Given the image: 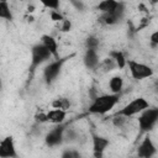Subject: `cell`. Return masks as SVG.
Here are the masks:
<instances>
[{
  "mask_svg": "<svg viewBox=\"0 0 158 158\" xmlns=\"http://www.w3.org/2000/svg\"><path fill=\"white\" fill-rule=\"evenodd\" d=\"M120 100V94H104L94 98L88 111L94 115H105L110 112Z\"/></svg>",
  "mask_w": 158,
  "mask_h": 158,
  "instance_id": "6da1fadb",
  "label": "cell"
},
{
  "mask_svg": "<svg viewBox=\"0 0 158 158\" xmlns=\"http://www.w3.org/2000/svg\"><path fill=\"white\" fill-rule=\"evenodd\" d=\"M52 58V54L51 52L41 43H36L31 47V62H30V65H28V74L32 77L36 72V69L44 62H47L48 59Z\"/></svg>",
  "mask_w": 158,
  "mask_h": 158,
  "instance_id": "7a4b0ae2",
  "label": "cell"
},
{
  "mask_svg": "<svg viewBox=\"0 0 158 158\" xmlns=\"http://www.w3.org/2000/svg\"><path fill=\"white\" fill-rule=\"evenodd\" d=\"M72 57H73V54L65 56V57H60L58 59H53L52 62H49L44 67V69H43V79H44V83L47 85H51L53 81H56V79L58 78V75L62 72V68H63L64 63L68 59H70Z\"/></svg>",
  "mask_w": 158,
  "mask_h": 158,
  "instance_id": "3957f363",
  "label": "cell"
},
{
  "mask_svg": "<svg viewBox=\"0 0 158 158\" xmlns=\"http://www.w3.org/2000/svg\"><path fill=\"white\" fill-rule=\"evenodd\" d=\"M149 106V102L144 99V98H136L133 100H131L128 104H126L122 109H120L115 115L117 116H123L126 118H130L135 115L142 114L144 110H147Z\"/></svg>",
  "mask_w": 158,
  "mask_h": 158,
  "instance_id": "277c9868",
  "label": "cell"
},
{
  "mask_svg": "<svg viewBox=\"0 0 158 158\" xmlns=\"http://www.w3.org/2000/svg\"><path fill=\"white\" fill-rule=\"evenodd\" d=\"M137 122H138V128L141 133L149 132L158 122V106L148 107L142 114H139Z\"/></svg>",
  "mask_w": 158,
  "mask_h": 158,
  "instance_id": "5b68a950",
  "label": "cell"
},
{
  "mask_svg": "<svg viewBox=\"0 0 158 158\" xmlns=\"http://www.w3.org/2000/svg\"><path fill=\"white\" fill-rule=\"evenodd\" d=\"M127 68L130 70L131 77L135 80H144L147 78L153 77V74H154L153 69L149 65L137 62V60H133V59H127Z\"/></svg>",
  "mask_w": 158,
  "mask_h": 158,
  "instance_id": "8992f818",
  "label": "cell"
},
{
  "mask_svg": "<svg viewBox=\"0 0 158 158\" xmlns=\"http://www.w3.org/2000/svg\"><path fill=\"white\" fill-rule=\"evenodd\" d=\"M64 133H65V125H56L53 128H51L47 135L44 136V143L48 147H57L62 144L64 139Z\"/></svg>",
  "mask_w": 158,
  "mask_h": 158,
  "instance_id": "52a82bcc",
  "label": "cell"
},
{
  "mask_svg": "<svg viewBox=\"0 0 158 158\" xmlns=\"http://www.w3.org/2000/svg\"><path fill=\"white\" fill-rule=\"evenodd\" d=\"M156 153H157V147L153 139L151 138L149 135L144 136V138L137 147V157L138 158H153Z\"/></svg>",
  "mask_w": 158,
  "mask_h": 158,
  "instance_id": "ba28073f",
  "label": "cell"
},
{
  "mask_svg": "<svg viewBox=\"0 0 158 158\" xmlns=\"http://www.w3.org/2000/svg\"><path fill=\"white\" fill-rule=\"evenodd\" d=\"M0 158H20L12 136H6L0 142Z\"/></svg>",
  "mask_w": 158,
  "mask_h": 158,
  "instance_id": "9c48e42d",
  "label": "cell"
},
{
  "mask_svg": "<svg viewBox=\"0 0 158 158\" xmlns=\"http://www.w3.org/2000/svg\"><path fill=\"white\" fill-rule=\"evenodd\" d=\"M91 142H93V156H94V158H102L105 149L110 144V141L104 136L93 133L91 135Z\"/></svg>",
  "mask_w": 158,
  "mask_h": 158,
  "instance_id": "30bf717a",
  "label": "cell"
},
{
  "mask_svg": "<svg viewBox=\"0 0 158 158\" xmlns=\"http://www.w3.org/2000/svg\"><path fill=\"white\" fill-rule=\"evenodd\" d=\"M125 14V4L121 2L120 7L115 11V12H110V14H101V16L99 17V21L106 26H111V25H116L117 22H120L123 17Z\"/></svg>",
  "mask_w": 158,
  "mask_h": 158,
  "instance_id": "8fae6325",
  "label": "cell"
},
{
  "mask_svg": "<svg viewBox=\"0 0 158 158\" xmlns=\"http://www.w3.org/2000/svg\"><path fill=\"white\" fill-rule=\"evenodd\" d=\"M83 62H84V65L88 69H90V70L98 69L99 64H100L98 49H85V53H84V57H83Z\"/></svg>",
  "mask_w": 158,
  "mask_h": 158,
  "instance_id": "7c38bea8",
  "label": "cell"
},
{
  "mask_svg": "<svg viewBox=\"0 0 158 158\" xmlns=\"http://www.w3.org/2000/svg\"><path fill=\"white\" fill-rule=\"evenodd\" d=\"M40 42L51 52V54H52V57L54 59L60 58L59 57V52H58V43H57V41H56L54 37H52L49 35H42Z\"/></svg>",
  "mask_w": 158,
  "mask_h": 158,
  "instance_id": "4fadbf2b",
  "label": "cell"
},
{
  "mask_svg": "<svg viewBox=\"0 0 158 158\" xmlns=\"http://www.w3.org/2000/svg\"><path fill=\"white\" fill-rule=\"evenodd\" d=\"M46 115H47V122L53 125H62L65 121L67 111L59 109H52L48 112H46Z\"/></svg>",
  "mask_w": 158,
  "mask_h": 158,
  "instance_id": "5bb4252c",
  "label": "cell"
},
{
  "mask_svg": "<svg viewBox=\"0 0 158 158\" xmlns=\"http://www.w3.org/2000/svg\"><path fill=\"white\" fill-rule=\"evenodd\" d=\"M121 2L120 1H114V0H104L100 1L98 4V10L101 14H110V12H115L118 7H120Z\"/></svg>",
  "mask_w": 158,
  "mask_h": 158,
  "instance_id": "9a60e30c",
  "label": "cell"
},
{
  "mask_svg": "<svg viewBox=\"0 0 158 158\" xmlns=\"http://www.w3.org/2000/svg\"><path fill=\"white\" fill-rule=\"evenodd\" d=\"M123 88V79L120 75H114L109 80V89L111 90V94H120Z\"/></svg>",
  "mask_w": 158,
  "mask_h": 158,
  "instance_id": "2e32d148",
  "label": "cell"
},
{
  "mask_svg": "<svg viewBox=\"0 0 158 158\" xmlns=\"http://www.w3.org/2000/svg\"><path fill=\"white\" fill-rule=\"evenodd\" d=\"M109 57H111L115 60V63L117 64L118 69H123L125 67H127V59H126L123 52H121L118 49H115V51H111L109 53Z\"/></svg>",
  "mask_w": 158,
  "mask_h": 158,
  "instance_id": "e0dca14e",
  "label": "cell"
},
{
  "mask_svg": "<svg viewBox=\"0 0 158 158\" xmlns=\"http://www.w3.org/2000/svg\"><path fill=\"white\" fill-rule=\"evenodd\" d=\"M52 107L53 109H59V110H64L67 111L69 107H70V100L68 98H64V96H60V98H57L52 101Z\"/></svg>",
  "mask_w": 158,
  "mask_h": 158,
  "instance_id": "ac0fdd59",
  "label": "cell"
},
{
  "mask_svg": "<svg viewBox=\"0 0 158 158\" xmlns=\"http://www.w3.org/2000/svg\"><path fill=\"white\" fill-rule=\"evenodd\" d=\"M0 17L2 20H6V21H12V19H14L12 12L10 10V6L6 1L0 2Z\"/></svg>",
  "mask_w": 158,
  "mask_h": 158,
  "instance_id": "d6986e66",
  "label": "cell"
},
{
  "mask_svg": "<svg viewBox=\"0 0 158 158\" xmlns=\"http://www.w3.org/2000/svg\"><path fill=\"white\" fill-rule=\"evenodd\" d=\"M99 68H101L104 72H111L114 70L115 68H117V64L115 63V60L111 58V57H107L105 59H102L99 64Z\"/></svg>",
  "mask_w": 158,
  "mask_h": 158,
  "instance_id": "ffe728a7",
  "label": "cell"
},
{
  "mask_svg": "<svg viewBox=\"0 0 158 158\" xmlns=\"http://www.w3.org/2000/svg\"><path fill=\"white\" fill-rule=\"evenodd\" d=\"M99 38L95 37V36H89L86 40H85V49H98L99 47Z\"/></svg>",
  "mask_w": 158,
  "mask_h": 158,
  "instance_id": "44dd1931",
  "label": "cell"
},
{
  "mask_svg": "<svg viewBox=\"0 0 158 158\" xmlns=\"http://www.w3.org/2000/svg\"><path fill=\"white\" fill-rule=\"evenodd\" d=\"M60 158H81V154L79 151L77 149H73V148H68V149H64Z\"/></svg>",
  "mask_w": 158,
  "mask_h": 158,
  "instance_id": "7402d4cb",
  "label": "cell"
},
{
  "mask_svg": "<svg viewBox=\"0 0 158 158\" xmlns=\"http://www.w3.org/2000/svg\"><path fill=\"white\" fill-rule=\"evenodd\" d=\"M58 27H59V30H60L62 32H69V31L72 30V22H70V20L64 19L62 22H59Z\"/></svg>",
  "mask_w": 158,
  "mask_h": 158,
  "instance_id": "603a6c76",
  "label": "cell"
},
{
  "mask_svg": "<svg viewBox=\"0 0 158 158\" xmlns=\"http://www.w3.org/2000/svg\"><path fill=\"white\" fill-rule=\"evenodd\" d=\"M59 1L58 0H53V1H44L43 2V6L44 7H47V9H49L51 11H56V10H58L59 9Z\"/></svg>",
  "mask_w": 158,
  "mask_h": 158,
  "instance_id": "cb8c5ba5",
  "label": "cell"
},
{
  "mask_svg": "<svg viewBox=\"0 0 158 158\" xmlns=\"http://www.w3.org/2000/svg\"><path fill=\"white\" fill-rule=\"evenodd\" d=\"M49 15H51V19H52V21H54V22H58V23H59V22H62V21L65 19V17H64V16H63V15L59 12V10H56V11H51V14H49Z\"/></svg>",
  "mask_w": 158,
  "mask_h": 158,
  "instance_id": "d4e9b609",
  "label": "cell"
},
{
  "mask_svg": "<svg viewBox=\"0 0 158 158\" xmlns=\"http://www.w3.org/2000/svg\"><path fill=\"white\" fill-rule=\"evenodd\" d=\"M126 120H127V118L123 117V116H117V115H115L114 118H112V123H114L115 126H117V127H121V126L125 125Z\"/></svg>",
  "mask_w": 158,
  "mask_h": 158,
  "instance_id": "484cf974",
  "label": "cell"
},
{
  "mask_svg": "<svg viewBox=\"0 0 158 158\" xmlns=\"http://www.w3.org/2000/svg\"><path fill=\"white\" fill-rule=\"evenodd\" d=\"M149 42L152 46H158V30L152 32L149 36Z\"/></svg>",
  "mask_w": 158,
  "mask_h": 158,
  "instance_id": "4316f807",
  "label": "cell"
},
{
  "mask_svg": "<svg viewBox=\"0 0 158 158\" xmlns=\"http://www.w3.org/2000/svg\"><path fill=\"white\" fill-rule=\"evenodd\" d=\"M35 118H36V121H37V122H40V123H42V122H47V115H46V112L36 114Z\"/></svg>",
  "mask_w": 158,
  "mask_h": 158,
  "instance_id": "83f0119b",
  "label": "cell"
},
{
  "mask_svg": "<svg viewBox=\"0 0 158 158\" xmlns=\"http://www.w3.org/2000/svg\"><path fill=\"white\" fill-rule=\"evenodd\" d=\"M153 89H154V91H156V93H158V80L154 83V85H153Z\"/></svg>",
  "mask_w": 158,
  "mask_h": 158,
  "instance_id": "f1b7e54d",
  "label": "cell"
},
{
  "mask_svg": "<svg viewBox=\"0 0 158 158\" xmlns=\"http://www.w3.org/2000/svg\"><path fill=\"white\" fill-rule=\"evenodd\" d=\"M137 158H138V157H137Z\"/></svg>",
  "mask_w": 158,
  "mask_h": 158,
  "instance_id": "f546056e",
  "label": "cell"
}]
</instances>
